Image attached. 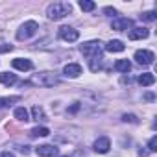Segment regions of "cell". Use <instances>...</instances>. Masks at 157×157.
<instances>
[{
    "instance_id": "19",
    "label": "cell",
    "mask_w": 157,
    "mask_h": 157,
    "mask_svg": "<svg viewBox=\"0 0 157 157\" xmlns=\"http://www.w3.org/2000/svg\"><path fill=\"white\" fill-rule=\"evenodd\" d=\"M32 117L39 122V120H46V115H44V109L41 105H33L32 107Z\"/></svg>"
},
{
    "instance_id": "13",
    "label": "cell",
    "mask_w": 157,
    "mask_h": 157,
    "mask_svg": "<svg viewBox=\"0 0 157 157\" xmlns=\"http://www.w3.org/2000/svg\"><path fill=\"white\" fill-rule=\"evenodd\" d=\"M150 35V32L146 28H131L129 32V39L131 41H139V39H146Z\"/></svg>"
},
{
    "instance_id": "28",
    "label": "cell",
    "mask_w": 157,
    "mask_h": 157,
    "mask_svg": "<svg viewBox=\"0 0 157 157\" xmlns=\"http://www.w3.org/2000/svg\"><path fill=\"white\" fill-rule=\"evenodd\" d=\"M19 150H21V151H22V153H30V148H28V146H21V148H19Z\"/></svg>"
},
{
    "instance_id": "15",
    "label": "cell",
    "mask_w": 157,
    "mask_h": 157,
    "mask_svg": "<svg viewBox=\"0 0 157 157\" xmlns=\"http://www.w3.org/2000/svg\"><path fill=\"white\" fill-rule=\"evenodd\" d=\"M124 48H126V46H124V43H122V41H118V39L109 41V43L105 44V50H107V52H111V54H113V52H124Z\"/></svg>"
},
{
    "instance_id": "24",
    "label": "cell",
    "mask_w": 157,
    "mask_h": 157,
    "mask_svg": "<svg viewBox=\"0 0 157 157\" xmlns=\"http://www.w3.org/2000/svg\"><path fill=\"white\" fill-rule=\"evenodd\" d=\"M157 150V137H151L148 142V151H155Z\"/></svg>"
},
{
    "instance_id": "14",
    "label": "cell",
    "mask_w": 157,
    "mask_h": 157,
    "mask_svg": "<svg viewBox=\"0 0 157 157\" xmlns=\"http://www.w3.org/2000/svg\"><path fill=\"white\" fill-rule=\"evenodd\" d=\"M137 82H139L142 87H148V85H153V83H155V76H153L151 72H144V74H140V76L137 78Z\"/></svg>"
},
{
    "instance_id": "18",
    "label": "cell",
    "mask_w": 157,
    "mask_h": 157,
    "mask_svg": "<svg viewBox=\"0 0 157 157\" xmlns=\"http://www.w3.org/2000/svg\"><path fill=\"white\" fill-rule=\"evenodd\" d=\"M102 59H104V57H102V52L91 57V70H93V72H96V70L102 68Z\"/></svg>"
},
{
    "instance_id": "16",
    "label": "cell",
    "mask_w": 157,
    "mask_h": 157,
    "mask_svg": "<svg viewBox=\"0 0 157 157\" xmlns=\"http://www.w3.org/2000/svg\"><path fill=\"white\" fill-rule=\"evenodd\" d=\"M115 68H117L118 72H124V74H128V72L131 70V63H129L128 59H117V63H115Z\"/></svg>"
},
{
    "instance_id": "8",
    "label": "cell",
    "mask_w": 157,
    "mask_h": 157,
    "mask_svg": "<svg viewBox=\"0 0 157 157\" xmlns=\"http://www.w3.org/2000/svg\"><path fill=\"white\" fill-rule=\"evenodd\" d=\"M35 153L39 157H54L57 153V148L54 144H41V146L35 148Z\"/></svg>"
},
{
    "instance_id": "11",
    "label": "cell",
    "mask_w": 157,
    "mask_h": 157,
    "mask_svg": "<svg viewBox=\"0 0 157 157\" xmlns=\"http://www.w3.org/2000/svg\"><path fill=\"white\" fill-rule=\"evenodd\" d=\"M13 68H17V70H22V72H28V70H32V68H33V63H32L30 59L17 57V59H13Z\"/></svg>"
},
{
    "instance_id": "6",
    "label": "cell",
    "mask_w": 157,
    "mask_h": 157,
    "mask_svg": "<svg viewBox=\"0 0 157 157\" xmlns=\"http://www.w3.org/2000/svg\"><path fill=\"white\" fill-rule=\"evenodd\" d=\"M100 44H102V43H98V41H89V43L82 44V52H83V56L93 57V56L100 54V52H102V46H100Z\"/></svg>"
},
{
    "instance_id": "26",
    "label": "cell",
    "mask_w": 157,
    "mask_h": 157,
    "mask_svg": "<svg viewBox=\"0 0 157 157\" xmlns=\"http://www.w3.org/2000/svg\"><path fill=\"white\" fill-rule=\"evenodd\" d=\"M104 13L109 15V17H113V15H117V10L115 8H104Z\"/></svg>"
},
{
    "instance_id": "20",
    "label": "cell",
    "mask_w": 157,
    "mask_h": 157,
    "mask_svg": "<svg viewBox=\"0 0 157 157\" xmlns=\"http://www.w3.org/2000/svg\"><path fill=\"white\" fill-rule=\"evenodd\" d=\"M30 133H32V137H46V135H50V129L46 126H37Z\"/></svg>"
},
{
    "instance_id": "7",
    "label": "cell",
    "mask_w": 157,
    "mask_h": 157,
    "mask_svg": "<svg viewBox=\"0 0 157 157\" xmlns=\"http://www.w3.org/2000/svg\"><path fill=\"white\" fill-rule=\"evenodd\" d=\"M111 28L117 30V32H128V30L133 28V21H131V19H126V17H118V19L113 21Z\"/></svg>"
},
{
    "instance_id": "1",
    "label": "cell",
    "mask_w": 157,
    "mask_h": 157,
    "mask_svg": "<svg viewBox=\"0 0 157 157\" xmlns=\"http://www.w3.org/2000/svg\"><path fill=\"white\" fill-rule=\"evenodd\" d=\"M57 83L59 78L56 72H37L26 82V85H35V87H54Z\"/></svg>"
},
{
    "instance_id": "23",
    "label": "cell",
    "mask_w": 157,
    "mask_h": 157,
    "mask_svg": "<svg viewBox=\"0 0 157 157\" xmlns=\"http://www.w3.org/2000/svg\"><path fill=\"white\" fill-rule=\"evenodd\" d=\"M140 19H142V21H146V22H153V21L157 19V15H155V11H146V13H142V15H140Z\"/></svg>"
},
{
    "instance_id": "2",
    "label": "cell",
    "mask_w": 157,
    "mask_h": 157,
    "mask_svg": "<svg viewBox=\"0 0 157 157\" xmlns=\"http://www.w3.org/2000/svg\"><path fill=\"white\" fill-rule=\"evenodd\" d=\"M68 13H72V6L68 2H54L46 8V17L50 21H61Z\"/></svg>"
},
{
    "instance_id": "10",
    "label": "cell",
    "mask_w": 157,
    "mask_h": 157,
    "mask_svg": "<svg viewBox=\"0 0 157 157\" xmlns=\"http://www.w3.org/2000/svg\"><path fill=\"white\" fill-rule=\"evenodd\" d=\"M109 148H111V140H109L107 137H100V139L94 140V151H98V153H107Z\"/></svg>"
},
{
    "instance_id": "3",
    "label": "cell",
    "mask_w": 157,
    "mask_h": 157,
    "mask_svg": "<svg viewBox=\"0 0 157 157\" xmlns=\"http://www.w3.org/2000/svg\"><path fill=\"white\" fill-rule=\"evenodd\" d=\"M37 30H39V24H37L35 21H26V22L19 28V32H17V39H19V41H26V39L33 37V35L37 33Z\"/></svg>"
},
{
    "instance_id": "4",
    "label": "cell",
    "mask_w": 157,
    "mask_h": 157,
    "mask_svg": "<svg viewBox=\"0 0 157 157\" xmlns=\"http://www.w3.org/2000/svg\"><path fill=\"white\" fill-rule=\"evenodd\" d=\"M59 37L65 43H74V41L80 39V32L72 26H63V28H59Z\"/></svg>"
},
{
    "instance_id": "9",
    "label": "cell",
    "mask_w": 157,
    "mask_h": 157,
    "mask_svg": "<svg viewBox=\"0 0 157 157\" xmlns=\"http://www.w3.org/2000/svg\"><path fill=\"white\" fill-rule=\"evenodd\" d=\"M63 74H65L67 78H78V76L82 74V65H78V63H68V65H65Z\"/></svg>"
},
{
    "instance_id": "17",
    "label": "cell",
    "mask_w": 157,
    "mask_h": 157,
    "mask_svg": "<svg viewBox=\"0 0 157 157\" xmlns=\"http://www.w3.org/2000/svg\"><path fill=\"white\" fill-rule=\"evenodd\" d=\"M15 118L21 120V122H28V120H30L28 109H26V107H17V109H15Z\"/></svg>"
},
{
    "instance_id": "27",
    "label": "cell",
    "mask_w": 157,
    "mask_h": 157,
    "mask_svg": "<svg viewBox=\"0 0 157 157\" xmlns=\"http://www.w3.org/2000/svg\"><path fill=\"white\" fill-rule=\"evenodd\" d=\"M0 157H15L11 151H2V153H0Z\"/></svg>"
},
{
    "instance_id": "25",
    "label": "cell",
    "mask_w": 157,
    "mask_h": 157,
    "mask_svg": "<svg viewBox=\"0 0 157 157\" xmlns=\"http://www.w3.org/2000/svg\"><path fill=\"white\" fill-rule=\"evenodd\" d=\"M122 120H124V122H133V124H137V122H139L135 115H124V117H122Z\"/></svg>"
},
{
    "instance_id": "21",
    "label": "cell",
    "mask_w": 157,
    "mask_h": 157,
    "mask_svg": "<svg viewBox=\"0 0 157 157\" xmlns=\"http://www.w3.org/2000/svg\"><path fill=\"white\" fill-rule=\"evenodd\" d=\"M19 100H21V96H4V98H0V109H2V107H10V105H13Z\"/></svg>"
},
{
    "instance_id": "5",
    "label": "cell",
    "mask_w": 157,
    "mask_h": 157,
    "mask_svg": "<svg viewBox=\"0 0 157 157\" xmlns=\"http://www.w3.org/2000/svg\"><path fill=\"white\" fill-rule=\"evenodd\" d=\"M135 59H137V63L139 65H151L153 63V59H155V54L151 52V50H137L135 52Z\"/></svg>"
},
{
    "instance_id": "22",
    "label": "cell",
    "mask_w": 157,
    "mask_h": 157,
    "mask_svg": "<svg viewBox=\"0 0 157 157\" xmlns=\"http://www.w3.org/2000/svg\"><path fill=\"white\" fill-rule=\"evenodd\" d=\"M80 8H82V11H93V10L96 8V4L91 2V0H82V2H80Z\"/></svg>"
},
{
    "instance_id": "12",
    "label": "cell",
    "mask_w": 157,
    "mask_h": 157,
    "mask_svg": "<svg viewBox=\"0 0 157 157\" xmlns=\"http://www.w3.org/2000/svg\"><path fill=\"white\" fill-rule=\"evenodd\" d=\"M0 83L2 85H15L17 83V74L13 72H0Z\"/></svg>"
},
{
    "instance_id": "29",
    "label": "cell",
    "mask_w": 157,
    "mask_h": 157,
    "mask_svg": "<svg viewBox=\"0 0 157 157\" xmlns=\"http://www.w3.org/2000/svg\"><path fill=\"white\" fill-rule=\"evenodd\" d=\"M61 157H68V155H61Z\"/></svg>"
}]
</instances>
